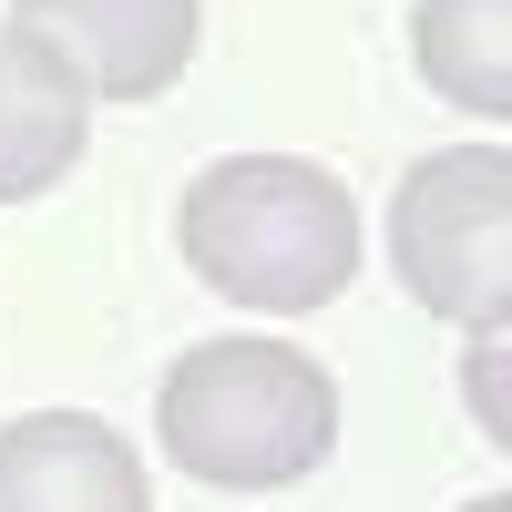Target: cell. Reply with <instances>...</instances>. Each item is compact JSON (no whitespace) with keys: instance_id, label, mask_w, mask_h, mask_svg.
Wrapping results in <instances>:
<instances>
[{"instance_id":"1","label":"cell","mask_w":512,"mask_h":512,"mask_svg":"<svg viewBox=\"0 0 512 512\" xmlns=\"http://www.w3.org/2000/svg\"><path fill=\"white\" fill-rule=\"evenodd\" d=\"M185 267L256 318H308L359 277V195L308 154H226L175 205Z\"/></svg>"},{"instance_id":"2","label":"cell","mask_w":512,"mask_h":512,"mask_svg":"<svg viewBox=\"0 0 512 512\" xmlns=\"http://www.w3.org/2000/svg\"><path fill=\"white\" fill-rule=\"evenodd\" d=\"M154 441L216 492H287L338 451V379L297 338H205L164 369Z\"/></svg>"},{"instance_id":"3","label":"cell","mask_w":512,"mask_h":512,"mask_svg":"<svg viewBox=\"0 0 512 512\" xmlns=\"http://www.w3.org/2000/svg\"><path fill=\"white\" fill-rule=\"evenodd\" d=\"M390 277L431 318L492 338L512 308V154L451 144L390 185Z\"/></svg>"},{"instance_id":"4","label":"cell","mask_w":512,"mask_h":512,"mask_svg":"<svg viewBox=\"0 0 512 512\" xmlns=\"http://www.w3.org/2000/svg\"><path fill=\"white\" fill-rule=\"evenodd\" d=\"M11 21L93 103H154V93H175L185 62H195L205 0H11Z\"/></svg>"},{"instance_id":"5","label":"cell","mask_w":512,"mask_h":512,"mask_svg":"<svg viewBox=\"0 0 512 512\" xmlns=\"http://www.w3.org/2000/svg\"><path fill=\"white\" fill-rule=\"evenodd\" d=\"M0 512H154L144 451L93 410L0 420Z\"/></svg>"},{"instance_id":"6","label":"cell","mask_w":512,"mask_h":512,"mask_svg":"<svg viewBox=\"0 0 512 512\" xmlns=\"http://www.w3.org/2000/svg\"><path fill=\"white\" fill-rule=\"evenodd\" d=\"M93 144V93L41 52L21 21H0V205L52 195Z\"/></svg>"},{"instance_id":"7","label":"cell","mask_w":512,"mask_h":512,"mask_svg":"<svg viewBox=\"0 0 512 512\" xmlns=\"http://www.w3.org/2000/svg\"><path fill=\"white\" fill-rule=\"evenodd\" d=\"M420 82L461 113H512V0H420L410 11Z\"/></svg>"},{"instance_id":"8","label":"cell","mask_w":512,"mask_h":512,"mask_svg":"<svg viewBox=\"0 0 512 512\" xmlns=\"http://www.w3.org/2000/svg\"><path fill=\"white\" fill-rule=\"evenodd\" d=\"M472 512H512V502H502V492H492V502H472Z\"/></svg>"}]
</instances>
